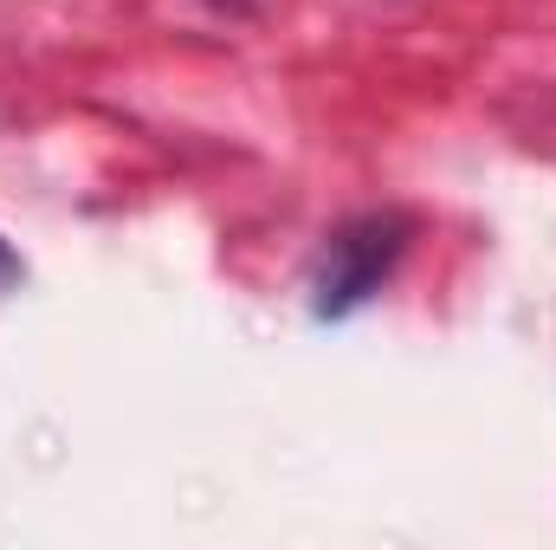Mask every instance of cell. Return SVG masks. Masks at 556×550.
<instances>
[{"instance_id": "obj_1", "label": "cell", "mask_w": 556, "mask_h": 550, "mask_svg": "<svg viewBox=\"0 0 556 550\" xmlns=\"http://www.w3.org/2000/svg\"><path fill=\"white\" fill-rule=\"evenodd\" d=\"M408 240H415V214H402V208H376V214H356L337 234H324V253L311 273V317L337 324V317L363 311L402 266Z\"/></svg>"}, {"instance_id": "obj_2", "label": "cell", "mask_w": 556, "mask_h": 550, "mask_svg": "<svg viewBox=\"0 0 556 550\" xmlns=\"http://www.w3.org/2000/svg\"><path fill=\"white\" fill-rule=\"evenodd\" d=\"M20 273H26V266H20V253L0 240V285H20Z\"/></svg>"}]
</instances>
